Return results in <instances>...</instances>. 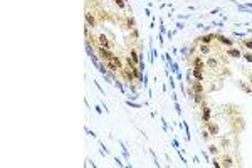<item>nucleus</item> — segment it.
Returning <instances> with one entry per match:
<instances>
[{
    "instance_id": "obj_1",
    "label": "nucleus",
    "mask_w": 252,
    "mask_h": 168,
    "mask_svg": "<svg viewBox=\"0 0 252 168\" xmlns=\"http://www.w3.org/2000/svg\"><path fill=\"white\" fill-rule=\"evenodd\" d=\"M106 66L109 67V69H113V71H120L121 69V62H120V59L118 57H109V59H106Z\"/></svg>"
},
{
    "instance_id": "obj_2",
    "label": "nucleus",
    "mask_w": 252,
    "mask_h": 168,
    "mask_svg": "<svg viewBox=\"0 0 252 168\" xmlns=\"http://www.w3.org/2000/svg\"><path fill=\"white\" fill-rule=\"evenodd\" d=\"M99 44H101V47H109V42H108V39L104 37V35H99Z\"/></svg>"
},
{
    "instance_id": "obj_3",
    "label": "nucleus",
    "mask_w": 252,
    "mask_h": 168,
    "mask_svg": "<svg viewBox=\"0 0 252 168\" xmlns=\"http://www.w3.org/2000/svg\"><path fill=\"white\" fill-rule=\"evenodd\" d=\"M210 119V108H205L203 111V121H208Z\"/></svg>"
},
{
    "instance_id": "obj_4",
    "label": "nucleus",
    "mask_w": 252,
    "mask_h": 168,
    "mask_svg": "<svg viewBox=\"0 0 252 168\" xmlns=\"http://www.w3.org/2000/svg\"><path fill=\"white\" fill-rule=\"evenodd\" d=\"M86 19H88V22L91 25H94V19H93V15H91V13H86Z\"/></svg>"
},
{
    "instance_id": "obj_5",
    "label": "nucleus",
    "mask_w": 252,
    "mask_h": 168,
    "mask_svg": "<svg viewBox=\"0 0 252 168\" xmlns=\"http://www.w3.org/2000/svg\"><path fill=\"white\" fill-rule=\"evenodd\" d=\"M230 56L237 57V56H240V52H239V51H230Z\"/></svg>"
},
{
    "instance_id": "obj_6",
    "label": "nucleus",
    "mask_w": 252,
    "mask_h": 168,
    "mask_svg": "<svg viewBox=\"0 0 252 168\" xmlns=\"http://www.w3.org/2000/svg\"><path fill=\"white\" fill-rule=\"evenodd\" d=\"M193 88H195V91H197V93H200V91H202V86H200V84H197V83H195V86H193Z\"/></svg>"
},
{
    "instance_id": "obj_7",
    "label": "nucleus",
    "mask_w": 252,
    "mask_h": 168,
    "mask_svg": "<svg viewBox=\"0 0 252 168\" xmlns=\"http://www.w3.org/2000/svg\"><path fill=\"white\" fill-rule=\"evenodd\" d=\"M193 74H195V78H197V79H202V74H200V72H198V69H197V71L193 72Z\"/></svg>"
},
{
    "instance_id": "obj_8",
    "label": "nucleus",
    "mask_w": 252,
    "mask_h": 168,
    "mask_svg": "<svg viewBox=\"0 0 252 168\" xmlns=\"http://www.w3.org/2000/svg\"><path fill=\"white\" fill-rule=\"evenodd\" d=\"M114 2H116V3H118V5H120V7H125V3H123V0H114Z\"/></svg>"
},
{
    "instance_id": "obj_9",
    "label": "nucleus",
    "mask_w": 252,
    "mask_h": 168,
    "mask_svg": "<svg viewBox=\"0 0 252 168\" xmlns=\"http://www.w3.org/2000/svg\"><path fill=\"white\" fill-rule=\"evenodd\" d=\"M210 40H212V35H208V37H205V39H203V42H210Z\"/></svg>"
},
{
    "instance_id": "obj_10",
    "label": "nucleus",
    "mask_w": 252,
    "mask_h": 168,
    "mask_svg": "<svg viewBox=\"0 0 252 168\" xmlns=\"http://www.w3.org/2000/svg\"><path fill=\"white\" fill-rule=\"evenodd\" d=\"M247 45H249V47H252V42H247Z\"/></svg>"
}]
</instances>
